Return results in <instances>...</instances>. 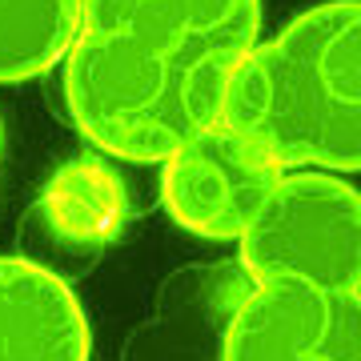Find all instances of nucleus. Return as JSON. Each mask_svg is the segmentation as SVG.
Returning <instances> with one entry per match:
<instances>
[{"label": "nucleus", "instance_id": "nucleus-8", "mask_svg": "<svg viewBox=\"0 0 361 361\" xmlns=\"http://www.w3.org/2000/svg\"><path fill=\"white\" fill-rule=\"evenodd\" d=\"M44 213L56 237L92 245L121 229L125 221V189L101 161H73L44 189Z\"/></svg>", "mask_w": 361, "mask_h": 361}, {"label": "nucleus", "instance_id": "nucleus-4", "mask_svg": "<svg viewBox=\"0 0 361 361\" xmlns=\"http://www.w3.org/2000/svg\"><path fill=\"white\" fill-rule=\"evenodd\" d=\"M281 169L225 125H209L165 157L161 193L180 229L197 237H241Z\"/></svg>", "mask_w": 361, "mask_h": 361}, {"label": "nucleus", "instance_id": "nucleus-6", "mask_svg": "<svg viewBox=\"0 0 361 361\" xmlns=\"http://www.w3.org/2000/svg\"><path fill=\"white\" fill-rule=\"evenodd\" d=\"M77 293L37 261L0 257V361H89Z\"/></svg>", "mask_w": 361, "mask_h": 361}, {"label": "nucleus", "instance_id": "nucleus-2", "mask_svg": "<svg viewBox=\"0 0 361 361\" xmlns=\"http://www.w3.org/2000/svg\"><path fill=\"white\" fill-rule=\"evenodd\" d=\"M357 49V0L317 4L237 61L217 121L277 169L353 173L361 165Z\"/></svg>", "mask_w": 361, "mask_h": 361}, {"label": "nucleus", "instance_id": "nucleus-5", "mask_svg": "<svg viewBox=\"0 0 361 361\" xmlns=\"http://www.w3.org/2000/svg\"><path fill=\"white\" fill-rule=\"evenodd\" d=\"M225 361H361L357 293L269 281L237 305Z\"/></svg>", "mask_w": 361, "mask_h": 361}, {"label": "nucleus", "instance_id": "nucleus-7", "mask_svg": "<svg viewBox=\"0 0 361 361\" xmlns=\"http://www.w3.org/2000/svg\"><path fill=\"white\" fill-rule=\"evenodd\" d=\"M85 0H0V85L49 73L80 32Z\"/></svg>", "mask_w": 361, "mask_h": 361}, {"label": "nucleus", "instance_id": "nucleus-1", "mask_svg": "<svg viewBox=\"0 0 361 361\" xmlns=\"http://www.w3.org/2000/svg\"><path fill=\"white\" fill-rule=\"evenodd\" d=\"M257 28L261 0H125L80 16L65 68L68 113L104 153L165 161L217 125Z\"/></svg>", "mask_w": 361, "mask_h": 361}, {"label": "nucleus", "instance_id": "nucleus-9", "mask_svg": "<svg viewBox=\"0 0 361 361\" xmlns=\"http://www.w3.org/2000/svg\"><path fill=\"white\" fill-rule=\"evenodd\" d=\"M116 4H125V0H85V16L104 13V8H116Z\"/></svg>", "mask_w": 361, "mask_h": 361}, {"label": "nucleus", "instance_id": "nucleus-3", "mask_svg": "<svg viewBox=\"0 0 361 361\" xmlns=\"http://www.w3.org/2000/svg\"><path fill=\"white\" fill-rule=\"evenodd\" d=\"M241 265L253 285L293 281L329 293L361 285V197L325 173H293L273 185L245 229Z\"/></svg>", "mask_w": 361, "mask_h": 361}]
</instances>
